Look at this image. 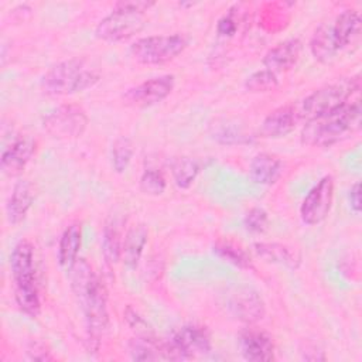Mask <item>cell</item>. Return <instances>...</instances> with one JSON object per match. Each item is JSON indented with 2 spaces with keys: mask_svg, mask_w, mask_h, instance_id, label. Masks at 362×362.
Listing matches in <instances>:
<instances>
[{
  "mask_svg": "<svg viewBox=\"0 0 362 362\" xmlns=\"http://www.w3.org/2000/svg\"><path fill=\"white\" fill-rule=\"evenodd\" d=\"M310 49H311L313 57L320 62H328L332 58H335V55L339 52V49L334 41V37L331 34L328 20L321 23L315 28V31L310 40Z\"/></svg>",
  "mask_w": 362,
  "mask_h": 362,
  "instance_id": "obj_26",
  "label": "cell"
},
{
  "mask_svg": "<svg viewBox=\"0 0 362 362\" xmlns=\"http://www.w3.org/2000/svg\"><path fill=\"white\" fill-rule=\"evenodd\" d=\"M100 79L99 71L86 58H69L51 66L41 79L47 95L66 96L95 86Z\"/></svg>",
  "mask_w": 362,
  "mask_h": 362,
  "instance_id": "obj_2",
  "label": "cell"
},
{
  "mask_svg": "<svg viewBox=\"0 0 362 362\" xmlns=\"http://www.w3.org/2000/svg\"><path fill=\"white\" fill-rule=\"evenodd\" d=\"M348 199H349V206L355 214L361 212V184L355 182L348 194Z\"/></svg>",
  "mask_w": 362,
  "mask_h": 362,
  "instance_id": "obj_38",
  "label": "cell"
},
{
  "mask_svg": "<svg viewBox=\"0 0 362 362\" xmlns=\"http://www.w3.org/2000/svg\"><path fill=\"white\" fill-rule=\"evenodd\" d=\"M255 252L266 262L281 264L290 269H297L300 264V255L290 246L277 242H257Z\"/></svg>",
  "mask_w": 362,
  "mask_h": 362,
  "instance_id": "obj_23",
  "label": "cell"
},
{
  "mask_svg": "<svg viewBox=\"0 0 362 362\" xmlns=\"http://www.w3.org/2000/svg\"><path fill=\"white\" fill-rule=\"evenodd\" d=\"M88 124L85 110L76 105H62L49 112L44 120V130L57 139L79 137Z\"/></svg>",
  "mask_w": 362,
  "mask_h": 362,
  "instance_id": "obj_7",
  "label": "cell"
},
{
  "mask_svg": "<svg viewBox=\"0 0 362 362\" xmlns=\"http://www.w3.org/2000/svg\"><path fill=\"white\" fill-rule=\"evenodd\" d=\"M283 171L281 160L270 153L256 154L249 165V175L255 184L272 185L274 184Z\"/></svg>",
  "mask_w": 362,
  "mask_h": 362,
  "instance_id": "obj_18",
  "label": "cell"
},
{
  "mask_svg": "<svg viewBox=\"0 0 362 362\" xmlns=\"http://www.w3.org/2000/svg\"><path fill=\"white\" fill-rule=\"evenodd\" d=\"M362 109L359 99L307 120L301 130V141L311 147H331L352 136L361 127Z\"/></svg>",
  "mask_w": 362,
  "mask_h": 362,
  "instance_id": "obj_1",
  "label": "cell"
},
{
  "mask_svg": "<svg viewBox=\"0 0 362 362\" xmlns=\"http://www.w3.org/2000/svg\"><path fill=\"white\" fill-rule=\"evenodd\" d=\"M303 44L298 38H288L270 48L264 58L263 65L266 69L279 74L291 69L300 59Z\"/></svg>",
  "mask_w": 362,
  "mask_h": 362,
  "instance_id": "obj_15",
  "label": "cell"
},
{
  "mask_svg": "<svg viewBox=\"0 0 362 362\" xmlns=\"http://www.w3.org/2000/svg\"><path fill=\"white\" fill-rule=\"evenodd\" d=\"M239 349L245 359L253 362H269L274 359L272 338L255 328H246L239 334Z\"/></svg>",
  "mask_w": 362,
  "mask_h": 362,
  "instance_id": "obj_13",
  "label": "cell"
},
{
  "mask_svg": "<svg viewBox=\"0 0 362 362\" xmlns=\"http://www.w3.org/2000/svg\"><path fill=\"white\" fill-rule=\"evenodd\" d=\"M37 143L31 136H21L7 147L0 158L1 171L8 177L18 175L35 153Z\"/></svg>",
  "mask_w": 362,
  "mask_h": 362,
  "instance_id": "obj_12",
  "label": "cell"
},
{
  "mask_svg": "<svg viewBox=\"0 0 362 362\" xmlns=\"http://www.w3.org/2000/svg\"><path fill=\"white\" fill-rule=\"evenodd\" d=\"M334 199V178L332 175L322 177L304 197L300 215L304 223L318 225L331 211Z\"/></svg>",
  "mask_w": 362,
  "mask_h": 362,
  "instance_id": "obj_8",
  "label": "cell"
},
{
  "mask_svg": "<svg viewBox=\"0 0 362 362\" xmlns=\"http://www.w3.org/2000/svg\"><path fill=\"white\" fill-rule=\"evenodd\" d=\"M188 42V37L180 33L143 37L130 45V55L140 64L160 65L178 57Z\"/></svg>",
  "mask_w": 362,
  "mask_h": 362,
  "instance_id": "obj_5",
  "label": "cell"
},
{
  "mask_svg": "<svg viewBox=\"0 0 362 362\" xmlns=\"http://www.w3.org/2000/svg\"><path fill=\"white\" fill-rule=\"evenodd\" d=\"M277 86H279L277 74H274L266 68L253 72L245 81V88L253 93L270 92V90H274Z\"/></svg>",
  "mask_w": 362,
  "mask_h": 362,
  "instance_id": "obj_31",
  "label": "cell"
},
{
  "mask_svg": "<svg viewBox=\"0 0 362 362\" xmlns=\"http://www.w3.org/2000/svg\"><path fill=\"white\" fill-rule=\"evenodd\" d=\"M129 352L134 361H171L168 342L151 335H139L129 342Z\"/></svg>",
  "mask_w": 362,
  "mask_h": 362,
  "instance_id": "obj_19",
  "label": "cell"
},
{
  "mask_svg": "<svg viewBox=\"0 0 362 362\" xmlns=\"http://www.w3.org/2000/svg\"><path fill=\"white\" fill-rule=\"evenodd\" d=\"M298 122L294 105L280 106L272 110L260 124L259 134L266 139H280L291 133Z\"/></svg>",
  "mask_w": 362,
  "mask_h": 362,
  "instance_id": "obj_16",
  "label": "cell"
},
{
  "mask_svg": "<svg viewBox=\"0 0 362 362\" xmlns=\"http://www.w3.org/2000/svg\"><path fill=\"white\" fill-rule=\"evenodd\" d=\"M359 75L342 78L332 83H327L311 92L298 105H294L297 116L298 119H305L307 122L310 119L332 112L348 103L349 99L359 92Z\"/></svg>",
  "mask_w": 362,
  "mask_h": 362,
  "instance_id": "obj_4",
  "label": "cell"
},
{
  "mask_svg": "<svg viewBox=\"0 0 362 362\" xmlns=\"http://www.w3.org/2000/svg\"><path fill=\"white\" fill-rule=\"evenodd\" d=\"M267 214L262 208H252L243 218V226L252 233H260L267 228Z\"/></svg>",
  "mask_w": 362,
  "mask_h": 362,
  "instance_id": "obj_33",
  "label": "cell"
},
{
  "mask_svg": "<svg viewBox=\"0 0 362 362\" xmlns=\"http://www.w3.org/2000/svg\"><path fill=\"white\" fill-rule=\"evenodd\" d=\"M123 219L119 216H110L103 229L102 238V253L107 264H116L122 257L123 246Z\"/></svg>",
  "mask_w": 362,
  "mask_h": 362,
  "instance_id": "obj_22",
  "label": "cell"
},
{
  "mask_svg": "<svg viewBox=\"0 0 362 362\" xmlns=\"http://www.w3.org/2000/svg\"><path fill=\"white\" fill-rule=\"evenodd\" d=\"M16 301L23 313L30 317H37L41 310L37 284L16 287Z\"/></svg>",
  "mask_w": 362,
  "mask_h": 362,
  "instance_id": "obj_29",
  "label": "cell"
},
{
  "mask_svg": "<svg viewBox=\"0 0 362 362\" xmlns=\"http://www.w3.org/2000/svg\"><path fill=\"white\" fill-rule=\"evenodd\" d=\"M173 178L178 188L187 189L201 173V163L192 157H178L173 163Z\"/></svg>",
  "mask_w": 362,
  "mask_h": 362,
  "instance_id": "obj_27",
  "label": "cell"
},
{
  "mask_svg": "<svg viewBox=\"0 0 362 362\" xmlns=\"http://www.w3.org/2000/svg\"><path fill=\"white\" fill-rule=\"evenodd\" d=\"M71 287L85 313L89 342L95 344L96 348L99 338L106 331L109 322L106 307V288L93 272L75 274L71 279Z\"/></svg>",
  "mask_w": 362,
  "mask_h": 362,
  "instance_id": "obj_3",
  "label": "cell"
},
{
  "mask_svg": "<svg viewBox=\"0 0 362 362\" xmlns=\"http://www.w3.org/2000/svg\"><path fill=\"white\" fill-rule=\"evenodd\" d=\"M214 253L221 257L222 260L240 267V269H249L252 266L249 255L236 243L225 239H219L212 246Z\"/></svg>",
  "mask_w": 362,
  "mask_h": 362,
  "instance_id": "obj_28",
  "label": "cell"
},
{
  "mask_svg": "<svg viewBox=\"0 0 362 362\" xmlns=\"http://www.w3.org/2000/svg\"><path fill=\"white\" fill-rule=\"evenodd\" d=\"M147 228L143 223L132 226L123 238L122 260L130 270L136 269L147 243Z\"/></svg>",
  "mask_w": 362,
  "mask_h": 362,
  "instance_id": "obj_21",
  "label": "cell"
},
{
  "mask_svg": "<svg viewBox=\"0 0 362 362\" xmlns=\"http://www.w3.org/2000/svg\"><path fill=\"white\" fill-rule=\"evenodd\" d=\"M28 358L33 361H51L52 355L47 351L41 344H33L31 348L27 351Z\"/></svg>",
  "mask_w": 362,
  "mask_h": 362,
  "instance_id": "obj_37",
  "label": "cell"
},
{
  "mask_svg": "<svg viewBox=\"0 0 362 362\" xmlns=\"http://www.w3.org/2000/svg\"><path fill=\"white\" fill-rule=\"evenodd\" d=\"M124 315H126V320H127L129 325H130L134 331H137L139 335H151V334L148 332V327H147L146 321H144L136 311H133L132 308H127Z\"/></svg>",
  "mask_w": 362,
  "mask_h": 362,
  "instance_id": "obj_35",
  "label": "cell"
},
{
  "mask_svg": "<svg viewBox=\"0 0 362 362\" xmlns=\"http://www.w3.org/2000/svg\"><path fill=\"white\" fill-rule=\"evenodd\" d=\"M175 78L174 75H160L151 79H147L141 82L140 85L129 89L124 93V100L129 105L139 106V107H147L153 106L163 99H165L174 89Z\"/></svg>",
  "mask_w": 362,
  "mask_h": 362,
  "instance_id": "obj_10",
  "label": "cell"
},
{
  "mask_svg": "<svg viewBox=\"0 0 362 362\" xmlns=\"http://www.w3.org/2000/svg\"><path fill=\"white\" fill-rule=\"evenodd\" d=\"M328 23L339 51L358 41L362 30V18L359 11L346 8L337 14L334 18L328 20Z\"/></svg>",
  "mask_w": 362,
  "mask_h": 362,
  "instance_id": "obj_14",
  "label": "cell"
},
{
  "mask_svg": "<svg viewBox=\"0 0 362 362\" xmlns=\"http://www.w3.org/2000/svg\"><path fill=\"white\" fill-rule=\"evenodd\" d=\"M209 134L221 144H245L252 141V136L247 134L242 124L230 119H216L209 124Z\"/></svg>",
  "mask_w": 362,
  "mask_h": 362,
  "instance_id": "obj_24",
  "label": "cell"
},
{
  "mask_svg": "<svg viewBox=\"0 0 362 362\" xmlns=\"http://www.w3.org/2000/svg\"><path fill=\"white\" fill-rule=\"evenodd\" d=\"M144 25V14L113 8L110 14L98 23L95 35L107 42H119L139 34Z\"/></svg>",
  "mask_w": 362,
  "mask_h": 362,
  "instance_id": "obj_6",
  "label": "cell"
},
{
  "mask_svg": "<svg viewBox=\"0 0 362 362\" xmlns=\"http://www.w3.org/2000/svg\"><path fill=\"white\" fill-rule=\"evenodd\" d=\"M173 361L189 359L211 351V335L205 327L184 325L168 341Z\"/></svg>",
  "mask_w": 362,
  "mask_h": 362,
  "instance_id": "obj_9",
  "label": "cell"
},
{
  "mask_svg": "<svg viewBox=\"0 0 362 362\" xmlns=\"http://www.w3.org/2000/svg\"><path fill=\"white\" fill-rule=\"evenodd\" d=\"M34 201L33 185L27 180H20L16 182L8 201H7V218L13 225L20 223L25 216L28 209L31 208Z\"/></svg>",
  "mask_w": 362,
  "mask_h": 362,
  "instance_id": "obj_20",
  "label": "cell"
},
{
  "mask_svg": "<svg viewBox=\"0 0 362 362\" xmlns=\"http://www.w3.org/2000/svg\"><path fill=\"white\" fill-rule=\"evenodd\" d=\"M154 4H156L154 1H146V0H124V1H117L113 6V8L144 14V11H147Z\"/></svg>",
  "mask_w": 362,
  "mask_h": 362,
  "instance_id": "obj_34",
  "label": "cell"
},
{
  "mask_svg": "<svg viewBox=\"0 0 362 362\" xmlns=\"http://www.w3.org/2000/svg\"><path fill=\"white\" fill-rule=\"evenodd\" d=\"M216 30H218V34L223 35V37H230L236 33L238 30V24H236V18L232 16V13L223 16L219 21H218V25H216Z\"/></svg>",
  "mask_w": 362,
  "mask_h": 362,
  "instance_id": "obj_36",
  "label": "cell"
},
{
  "mask_svg": "<svg viewBox=\"0 0 362 362\" xmlns=\"http://www.w3.org/2000/svg\"><path fill=\"white\" fill-rule=\"evenodd\" d=\"M10 267L16 287L35 284V267H34V249L27 240H20L10 257Z\"/></svg>",
  "mask_w": 362,
  "mask_h": 362,
  "instance_id": "obj_17",
  "label": "cell"
},
{
  "mask_svg": "<svg viewBox=\"0 0 362 362\" xmlns=\"http://www.w3.org/2000/svg\"><path fill=\"white\" fill-rule=\"evenodd\" d=\"M82 245V228L79 223L69 225L58 245V263L62 269L69 270L78 259V253Z\"/></svg>",
  "mask_w": 362,
  "mask_h": 362,
  "instance_id": "obj_25",
  "label": "cell"
},
{
  "mask_svg": "<svg viewBox=\"0 0 362 362\" xmlns=\"http://www.w3.org/2000/svg\"><path fill=\"white\" fill-rule=\"evenodd\" d=\"M228 308L230 314L247 324H253L264 315V301L262 296L252 287H236L228 296Z\"/></svg>",
  "mask_w": 362,
  "mask_h": 362,
  "instance_id": "obj_11",
  "label": "cell"
},
{
  "mask_svg": "<svg viewBox=\"0 0 362 362\" xmlns=\"http://www.w3.org/2000/svg\"><path fill=\"white\" fill-rule=\"evenodd\" d=\"M165 185L167 182L164 175L154 168L146 170L140 177V188L147 195H161L165 189Z\"/></svg>",
  "mask_w": 362,
  "mask_h": 362,
  "instance_id": "obj_32",
  "label": "cell"
},
{
  "mask_svg": "<svg viewBox=\"0 0 362 362\" xmlns=\"http://www.w3.org/2000/svg\"><path fill=\"white\" fill-rule=\"evenodd\" d=\"M134 153L133 141L129 137H119L112 144V167L116 173H123L129 167Z\"/></svg>",
  "mask_w": 362,
  "mask_h": 362,
  "instance_id": "obj_30",
  "label": "cell"
}]
</instances>
